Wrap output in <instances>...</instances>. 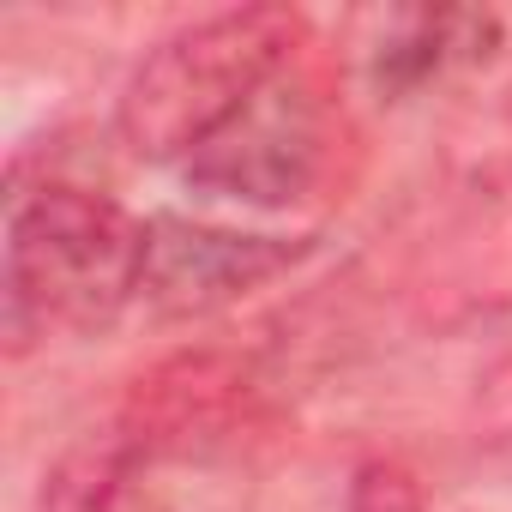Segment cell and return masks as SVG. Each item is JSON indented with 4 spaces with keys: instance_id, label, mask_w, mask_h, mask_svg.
<instances>
[{
    "instance_id": "1",
    "label": "cell",
    "mask_w": 512,
    "mask_h": 512,
    "mask_svg": "<svg viewBox=\"0 0 512 512\" xmlns=\"http://www.w3.org/2000/svg\"><path fill=\"white\" fill-rule=\"evenodd\" d=\"M308 19L290 7H229L163 37L127 79L115 127L145 163L199 157L223 127L260 103L296 61Z\"/></svg>"
},
{
    "instance_id": "2",
    "label": "cell",
    "mask_w": 512,
    "mask_h": 512,
    "mask_svg": "<svg viewBox=\"0 0 512 512\" xmlns=\"http://www.w3.org/2000/svg\"><path fill=\"white\" fill-rule=\"evenodd\" d=\"M139 223L109 193L37 187L7 211V338L13 356L49 332H103L145 290Z\"/></svg>"
},
{
    "instance_id": "3",
    "label": "cell",
    "mask_w": 512,
    "mask_h": 512,
    "mask_svg": "<svg viewBox=\"0 0 512 512\" xmlns=\"http://www.w3.org/2000/svg\"><path fill=\"white\" fill-rule=\"evenodd\" d=\"M302 241H278V235H241V229H217V223H187V217H151V241H145V302L157 314H217L241 296H253L266 278L290 272L302 260Z\"/></svg>"
},
{
    "instance_id": "4",
    "label": "cell",
    "mask_w": 512,
    "mask_h": 512,
    "mask_svg": "<svg viewBox=\"0 0 512 512\" xmlns=\"http://www.w3.org/2000/svg\"><path fill=\"white\" fill-rule=\"evenodd\" d=\"M320 163V109L302 85L290 91H266L235 127H223L193 163L187 175L211 193L229 199H253V205H284L308 187Z\"/></svg>"
},
{
    "instance_id": "5",
    "label": "cell",
    "mask_w": 512,
    "mask_h": 512,
    "mask_svg": "<svg viewBox=\"0 0 512 512\" xmlns=\"http://www.w3.org/2000/svg\"><path fill=\"white\" fill-rule=\"evenodd\" d=\"M350 512H428V506H422V488H416V476L404 464L374 458L350 482Z\"/></svg>"
}]
</instances>
